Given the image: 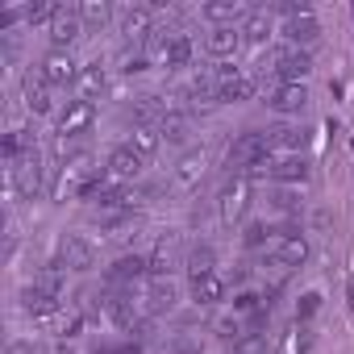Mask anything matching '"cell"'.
Returning a JSON list of instances; mask_svg holds the SVG:
<instances>
[{"label": "cell", "instance_id": "cell-13", "mask_svg": "<svg viewBox=\"0 0 354 354\" xmlns=\"http://www.w3.org/2000/svg\"><path fill=\"white\" fill-rule=\"evenodd\" d=\"M283 38H288V46H300V50H308V46L321 38V26H317V17H313V13H300V17H288V26H283Z\"/></svg>", "mask_w": 354, "mask_h": 354}, {"label": "cell", "instance_id": "cell-32", "mask_svg": "<svg viewBox=\"0 0 354 354\" xmlns=\"http://www.w3.org/2000/svg\"><path fill=\"white\" fill-rule=\"evenodd\" d=\"M75 13H80V21H88V26H104V21H109V5H104V0H84Z\"/></svg>", "mask_w": 354, "mask_h": 354}, {"label": "cell", "instance_id": "cell-23", "mask_svg": "<svg viewBox=\"0 0 354 354\" xmlns=\"http://www.w3.org/2000/svg\"><path fill=\"white\" fill-rule=\"evenodd\" d=\"M109 275H113V283H133V279L150 275V259H138V254L133 259H117Z\"/></svg>", "mask_w": 354, "mask_h": 354}, {"label": "cell", "instance_id": "cell-2", "mask_svg": "<svg viewBox=\"0 0 354 354\" xmlns=\"http://www.w3.org/2000/svg\"><path fill=\"white\" fill-rule=\"evenodd\" d=\"M271 133H242L234 146H230V167H263L271 158Z\"/></svg>", "mask_w": 354, "mask_h": 354}, {"label": "cell", "instance_id": "cell-7", "mask_svg": "<svg viewBox=\"0 0 354 354\" xmlns=\"http://www.w3.org/2000/svg\"><path fill=\"white\" fill-rule=\"evenodd\" d=\"M250 175H271V180H279V184H304V180H308V162L296 158V154H292V158H275V162L267 158V162L254 167Z\"/></svg>", "mask_w": 354, "mask_h": 354}, {"label": "cell", "instance_id": "cell-19", "mask_svg": "<svg viewBox=\"0 0 354 354\" xmlns=\"http://www.w3.org/2000/svg\"><path fill=\"white\" fill-rule=\"evenodd\" d=\"M150 30H154V17H150V9L146 5H133V9H121V34L125 38H150Z\"/></svg>", "mask_w": 354, "mask_h": 354}, {"label": "cell", "instance_id": "cell-36", "mask_svg": "<svg viewBox=\"0 0 354 354\" xmlns=\"http://www.w3.org/2000/svg\"><path fill=\"white\" fill-rule=\"evenodd\" d=\"M38 288H46V292H59V296H63V271H59V267H46V271L38 275Z\"/></svg>", "mask_w": 354, "mask_h": 354}, {"label": "cell", "instance_id": "cell-38", "mask_svg": "<svg viewBox=\"0 0 354 354\" xmlns=\"http://www.w3.org/2000/svg\"><path fill=\"white\" fill-rule=\"evenodd\" d=\"M317 304H321V296H317V292H308V296H300V304H296V317H300V321H308V317L317 313Z\"/></svg>", "mask_w": 354, "mask_h": 354}, {"label": "cell", "instance_id": "cell-11", "mask_svg": "<svg viewBox=\"0 0 354 354\" xmlns=\"http://www.w3.org/2000/svg\"><path fill=\"white\" fill-rule=\"evenodd\" d=\"M38 71L46 75V84H75V80H80V67H75L71 50H50Z\"/></svg>", "mask_w": 354, "mask_h": 354}, {"label": "cell", "instance_id": "cell-34", "mask_svg": "<svg viewBox=\"0 0 354 354\" xmlns=\"http://www.w3.org/2000/svg\"><path fill=\"white\" fill-rule=\"evenodd\" d=\"M55 17H59L55 5H26V21H30V26H38V21H55Z\"/></svg>", "mask_w": 354, "mask_h": 354}, {"label": "cell", "instance_id": "cell-41", "mask_svg": "<svg viewBox=\"0 0 354 354\" xmlns=\"http://www.w3.org/2000/svg\"><path fill=\"white\" fill-rule=\"evenodd\" d=\"M46 354H71V346H50Z\"/></svg>", "mask_w": 354, "mask_h": 354}, {"label": "cell", "instance_id": "cell-16", "mask_svg": "<svg viewBox=\"0 0 354 354\" xmlns=\"http://www.w3.org/2000/svg\"><path fill=\"white\" fill-rule=\"evenodd\" d=\"M80 30H84L80 13H75V9H59V17L50 21V42H55V50H67V46L80 38Z\"/></svg>", "mask_w": 354, "mask_h": 354}, {"label": "cell", "instance_id": "cell-21", "mask_svg": "<svg viewBox=\"0 0 354 354\" xmlns=\"http://www.w3.org/2000/svg\"><path fill=\"white\" fill-rule=\"evenodd\" d=\"M254 9H246V5H238V0H234V5H205L201 9V17L205 21H213V26H234L238 30V21L246 26V17H250Z\"/></svg>", "mask_w": 354, "mask_h": 354}, {"label": "cell", "instance_id": "cell-25", "mask_svg": "<svg viewBox=\"0 0 354 354\" xmlns=\"http://www.w3.org/2000/svg\"><path fill=\"white\" fill-rule=\"evenodd\" d=\"M158 142H162V133H158V129H154V125H142V121H138V125H133V133H129V142H125V146H133V150H138V154H142V158H150V154H154V150H158Z\"/></svg>", "mask_w": 354, "mask_h": 354}, {"label": "cell", "instance_id": "cell-17", "mask_svg": "<svg viewBox=\"0 0 354 354\" xmlns=\"http://www.w3.org/2000/svg\"><path fill=\"white\" fill-rule=\"evenodd\" d=\"M217 75H221V104L225 100H250L254 96V80L242 75L238 67H217Z\"/></svg>", "mask_w": 354, "mask_h": 354}, {"label": "cell", "instance_id": "cell-9", "mask_svg": "<svg viewBox=\"0 0 354 354\" xmlns=\"http://www.w3.org/2000/svg\"><path fill=\"white\" fill-rule=\"evenodd\" d=\"M175 304H180V288H175L167 275H150L146 279V308L158 317V313H171Z\"/></svg>", "mask_w": 354, "mask_h": 354}, {"label": "cell", "instance_id": "cell-28", "mask_svg": "<svg viewBox=\"0 0 354 354\" xmlns=\"http://www.w3.org/2000/svg\"><path fill=\"white\" fill-rule=\"evenodd\" d=\"M154 129H158L162 138H171V142H180V138L188 133V113H180V109H171V113H167V117H162V121H158Z\"/></svg>", "mask_w": 354, "mask_h": 354}, {"label": "cell", "instance_id": "cell-14", "mask_svg": "<svg viewBox=\"0 0 354 354\" xmlns=\"http://www.w3.org/2000/svg\"><path fill=\"white\" fill-rule=\"evenodd\" d=\"M238 46H242V26L238 30L234 26H213L209 38H205V50L213 59H230V55H238Z\"/></svg>", "mask_w": 354, "mask_h": 354}, {"label": "cell", "instance_id": "cell-15", "mask_svg": "<svg viewBox=\"0 0 354 354\" xmlns=\"http://www.w3.org/2000/svg\"><path fill=\"white\" fill-rule=\"evenodd\" d=\"M21 92H26V109H30V113H38V117L50 113V84H46L42 71H26Z\"/></svg>", "mask_w": 354, "mask_h": 354}, {"label": "cell", "instance_id": "cell-18", "mask_svg": "<svg viewBox=\"0 0 354 354\" xmlns=\"http://www.w3.org/2000/svg\"><path fill=\"white\" fill-rule=\"evenodd\" d=\"M21 308H26L30 317H50V313H59V292H46V288L30 283V288L21 292Z\"/></svg>", "mask_w": 354, "mask_h": 354}, {"label": "cell", "instance_id": "cell-6", "mask_svg": "<svg viewBox=\"0 0 354 354\" xmlns=\"http://www.w3.org/2000/svg\"><path fill=\"white\" fill-rule=\"evenodd\" d=\"M267 254H271L275 267H300V263L308 259V242H304L300 234H279V238H271Z\"/></svg>", "mask_w": 354, "mask_h": 354}, {"label": "cell", "instance_id": "cell-4", "mask_svg": "<svg viewBox=\"0 0 354 354\" xmlns=\"http://www.w3.org/2000/svg\"><path fill=\"white\" fill-rule=\"evenodd\" d=\"M59 267H67V271H92L96 267L92 242L80 238V234H63V242H59Z\"/></svg>", "mask_w": 354, "mask_h": 354}, {"label": "cell", "instance_id": "cell-1", "mask_svg": "<svg viewBox=\"0 0 354 354\" xmlns=\"http://www.w3.org/2000/svg\"><path fill=\"white\" fill-rule=\"evenodd\" d=\"M263 67H267V75L275 84H304V75L313 71V55L300 50V46H279V50L267 55Z\"/></svg>", "mask_w": 354, "mask_h": 354}, {"label": "cell", "instance_id": "cell-30", "mask_svg": "<svg viewBox=\"0 0 354 354\" xmlns=\"http://www.w3.org/2000/svg\"><path fill=\"white\" fill-rule=\"evenodd\" d=\"M271 146H275V150H300V146H304V129L279 125V129H271Z\"/></svg>", "mask_w": 354, "mask_h": 354}, {"label": "cell", "instance_id": "cell-22", "mask_svg": "<svg viewBox=\"0 0 354 354\" xmlns=\"http://www.w3.org/2000/svg\"><path fill=\"white\" fill-rule=\"evenodd\" d=\"M225 296V279L213 271V275H201V279H192V300L196 304H217Z\"/></svg>", "mask_w": 354, "mask_h": 354}, {"label": "cell", "instance_id": "cell-12", "mask_svg": "<svg viewBox=\"0 0 354 354\" xmlns=\"http://www.w3.org/2000/svg\"><path fill=\"white\" fill-rule=\"evenodd\" d=\"M267 104H271L275 113H300V109L308 104V88H304V84H275V88L267 92Z\"/></svg>", "mask_w": 354, "mask_h": 354}, {"label": "cell", "instance_id": "cell-39", "mask_svg": "<svg viewBox=\"0 0 354 354\" xmlns=\"http://www.w3.org/2000/svg\"><path fill=\"white\" fill-rule=\"evenodd\" d=\"M96 354H142V350H138L133 342H125V346H100Z\"/></svg>", "mask_w": 354, "mask_h": 354}, {"label": "cell", "instance_id": "cell-40", "mask_svg": "<svg viewBox=\"0 0 354 354\" xmlns=\"http://www.w3.org/2000/svg\"><path fill=\"white\" fill-rule=\"evenodd\" d=\"M5 354H34V346H26V342H13V346H9Z\"/></svg>", "mask_w": 354, "mask_h": 354}, {"label": "cell", "instance_id": "cell-27", "mask_svg": "<svg viewBox=\"0 0 354 354\" xmlns=\"http://www.w3.org/2000/svg\"><path fill=\"white\" fill-rule=\"evenodd\" d=\"M75 84H80L84 100H92L96 92H104V84H109V80H104V67H100V63H92V67H80V80H75Z\"/></svg>", "mask_w": 354, "mask_h": 354}, {"label": "cell", "instance_id": "cell-24", "mask_svg": "<svg viewBox=\"0 0 354 354\" xmlns=\"http://www.w3.org/2000/svg\"><path fill=\"white\" fill-rule=\"evenodd\" d=\"M188 63H192V38L180 34V38L162 50V67H167V71H180V67H188Z\"/></svg>", "mask_w": 354, "mask_h": 354}, {"label": "cell", "instance_id": "cell-10", "mask_svg": "<svg viewBox=\"0 0 354 354\" xmlns=\"http://www.w3.org/2000/svg\"><path fill=\"white\" fill-rule=\"evenodd\" d=\"M142 167H146V158H142L133 146H117V150L109 154V175H113V180H121V184L138 180V175H142Z\"/></svg>", "mask_w": 354, "mask_h": 354}, {"label": "cell", "instance_id": "cell-35", "mask_svg": "<svg viewBox=\"0 0 354 354\" xmlns=\"http://www.w3.org/2000/svg\"><path fill=\"white\" fill-rule=\"evenodd\" d=\"M121 71H125V75L146 71V50H125V55H121Z\"/></svg>", "mask_w": 354, "mask_h": 354}, {"label": "cell", "instance_id": "cell-8", "mask_svg": "<svg viewBox=\"0 0 354 354\" xmlns=\"http://www.w3.org/2000/svg\"><path fill=\"white\" fill-rule=\"evenodd\" d=\"M92 121H96V104H92V100H71V104L59 113V138H75V133H84Z\"/></svg>", "mask_w": 354, "mask_h": 354}, {"label": "cell", "instance_id": "cell-31", "mask_svg": "<svg viewBox=\"0 0 354 354\" xmlns=\"http://www.w3.org/2000/svg\"><path fill=\"white\" fill-rule=\"evenodd\" d=\"M213 263H217V259H213V250H209V246H201V250H192V254H188V275H192V279L213 275Z\"/></svg>", "mask_w": 354, "mask_h": 354}, {"label": "cell", "instance_id": "cell-37", "mask_svg": "<svg viewBox=\"0 0 354 354\" xmlns=\"http://www.w3.org/2000/svg\"><path fill=\"white\" fill-rule=\"evenodd\" d=\"M234 308H238V313H263V296L246 292V296H238V300H234Z\"/></svg>", "mask_w": 354, "mask_h": 354}, {"label": "cell", "instance_id": "cell-29", "mask_svg": "<svg viewBox=\"0 0 354 354\" xmlns=\"http://www.w3.org/2000/svg\"><path fill=\"white\" fill-rule=\"evenodd\" d=\"M271 34V13L267 9H254L250 17H246V26H242V38H250V42H263Z\"/></svg>", "mask_w": 354, "mask_h": 354}, {"label": "cell", "instance_id": "cell-26", "mask_svg": "<svg viewBox=\"0 0 354 354\" xmlns=\"http://www.w3.org/2000/svg\"><path fill=\"white\" fill-rule=\"evenodd\" d=\"M104 313L121 325V329H133L138 325V313H133V300H125V296H109L104 300Z\"/></svg>", "mask_w": 354, "mask_h": 354}, {"label": "cell", "instance_id": "cell-20", "mask_svg": "<svg viewBox=\"0 0 354 354\" xmlns=\"http://www.w3.org/2000/svg\"><path fill=\"white\" fill-rule=\"evenodd\" d=\"M201 175H205V154H201V150H188L180 162H175L171 184H175V188H192V184L201 180Z\"/></svg>", "mask_w": 354, "mask_h": 354}, {"label": "cell", "instance_id": "cell-5", "mask_svg": "<svg viewBox=\"0 0 354 354\" xmlns=\"http://www.w3.org/2000/svg\"><path fill=\"white\" fill-rule=\"evenodd\" d=\"M246 209H250V184H246V180H230V184L221 188V201H217L221 221H225V225H234V221H242V217H246Z\"/></svg>", "mask_w": 354, "mask_h": 354}, {"label": "cell", "instance_id": "cell-33", "mask_svg": "<svg viewBox=\"0 0 354 354\" xmlns=\"http://www.w3.org/2000/svg\"><path fill=\"white\" fill-rule=\"evenodd\" d=\"M234 354H271V346H267L263 333H250V337H242V342L234 346Z\"/></svg>", "mask_w": 354, "mask_h": 354}, {"label": "cell", "instance_id": "cell-3", "mask_svg": "<svg viewBox=\"0 0 354 354\" xmlns=\"http://www.w3.org/2000/svg\"><path fill=\"white\" fill-rule=\"evenodd\" d=\"M9 180H13V188H17L21 196H30V201L42 192V154H38L34 146H30V150L9 167Z\"/></svg>", "mask_w": 354, "mask_h": 354}]
</instances>
